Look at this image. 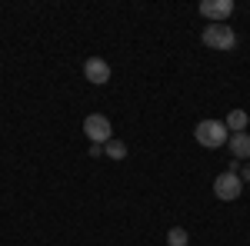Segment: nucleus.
Segmentation results:
<instances>
[{
	"instance_id": "nucleus-1",
	"label": "nucleus",
	"mask_w": 250,
	"mask_h": 246,
	"mask_svg": "<svg viewBox=\"0 0 250 246\" xmlns=\"http://www.w3.org/2000/svg\"><path fill=\"white\" fill-rule=\"evenodd\" d=\"M193 136H197V143H200V147L217 150V147H224V143L230 140V130L224 127V120H200V123H197V130H193Z\"/></svg>"
},
{
	"instance_id": "nucleus-2",
	"label": "nucleus",
	"mask_w": 250,
	"mask_h": 246,
	"mask_svg": "<svg viewBox=\"0 0 250 246\" xmlns=\"http://www.w3.org/2000/svg\"><path fill=\"white\" fill-rule=\"evenodd\" d=\"M200 40L210 50H233L237 47V34H233V27H227V23H207Z\"/></svg>"
},
{
	"instance_id": "nucleus-3",
	"label": "nucleus",
	"mask_w": 250,
	"mask_h": 246,
	"mask_svg": "<svg viewBox=\"0 0 250 246\" xmlns=\"http://www.w3.org/2000/svg\"><path fill=\"white\" fill-rule=\"evenodd\" d=\"M244 193V180H240V173H220L217 180H213V196L217 200H224V203H230Z\"/></svg>"
},
{
	"instance_id": "nucleus-4",
	"label": "nucleus",
	"mask_w": 250,
	"mask_h": 246,
	"mask_svg": "<svg viewBox=\"0 0 250 246\" xmlns=\"http://www.w3.org/2000/svg\"><path fill=\"white\" fill-rule=\"evenodd\" d=\"M83 133H87V140H90V143H100V147L114 140L110 120H107L104 114H90V116H87V120H83Z\"/></svg>"
},
{
	"instance_id": "nucleus-5",
	"label": "nucleus",
	"mask_w": 250,
	"mask_h": 246,
	"mask_svg": "<svg viewBox=\"0 0 250 246\" xmlns=\"http://www.w3.org/2000/svg\"><path fill=\"white\" fill-rule=\"evenodd\" d=\"M197 10H200V17H207L210 23H227V17L233 14V0H204Z\"/></svg>"
},
{
	"instance_id": "nucleus-6",
	"label": "nucleus",
	"mask_w": 250,
	"mask_h": 246,
	"mask_svg": "<svg viewBox=\"0 0 250 246\" xmlns=\"http://www.w3.org/2000/svg\"><path fill=\"white\" fill-rule=\"evenodd\" d=\"M83 76H87L94 87H104V83L110 80V63L100 60V57H90L87 63H83Z\"/></svg>"
},
{
	"instance_id": "nucleus-7",
	"label": "nucleus",
	"mask_w": 250,
	"mask_h": 246,
	"mask_svg": "<svg viewBox=\"0 0 250 246\" xmlns=\"http://www.w3.org/2000/svg\"><path fill=\"white\" fill-rule=\"evenodd\" d=\"M227 147H230L233 160H240V163H250V133H230Z\"/></svg>"
},
{
	"instance_id": "nucleus-8",
	"label": "nucleus",
	"mask_w": 250,
	"mask_h": 246,
	"mask_svg": "<svg viewBox=\"0 0 250 246\" xmlns=\"http://www.w3.org/2000/svg\"><path fill=\"white\" fill-rule=\"evenodd\" d=\"M247 123H250V116L244 114V110H230L227 120H224V127H227L230 133H247Z\"/></svg>"
},
{
	"instance_id": "nucleus-9",
	"label": "nucleus",
	"mask_w": 250,
	"mask_h": 246,
	"mask_svg": "<svg viewBox=\"0 0 250 246\" xmlns=\"http://www.w3.org/2000/svg\"><path fill=\"white\" fill-rule=\"evenodd\" d=\"M104 153H107L110 160H124V156H127V143H124V140H110V143H104Z\"/></svg>"
},
{
	"instance_id": "nucleus-10",
	"label": "nucleus",
	"mask_w": 250,
	"mask_h": 246,
	"mask_svg": "<svg viewBox=\"0 0 250 246\" xmlns=\"http://www.w3.org/2000/svg\"><path fill=\"white\" fill-rule=\"evenodd\" d=\"M187 243H190L187 229L184 227H170V233H167V246H187Z\"/></svg>"
},
{
	"instance_id": "nucleus-11",
	"label": "nucleus",
	"mask_w": 250,
	"mask_h": 246,
	"mask_svg": "<svg viewBox=\"0 0 250 246\" xmlns=\"http://www.w3.org/2000/svg\"><path fill=\"white\" fill-rule=\"evenodd\" d=\"M240 180L250 183V163H240Z\"/></svg>"
}]
</instances>
